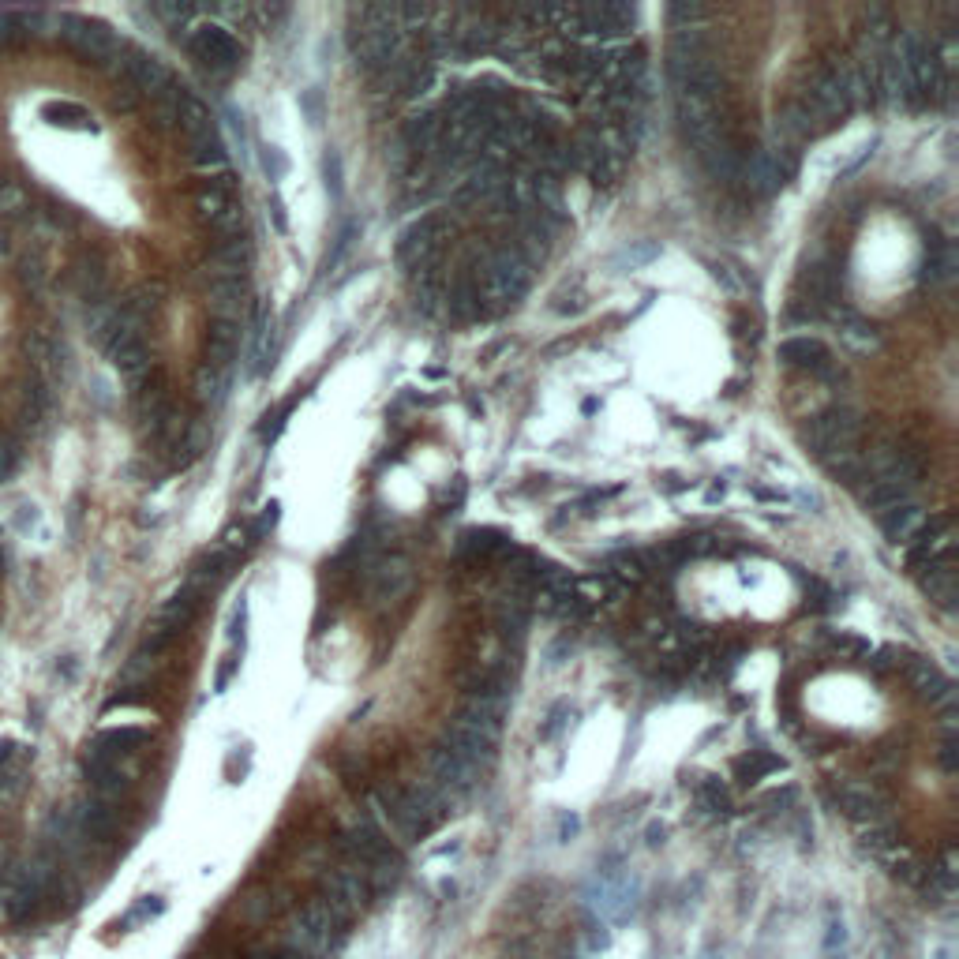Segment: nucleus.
Returning <instances> with one entry per match:
<instances>
[{
	"instance_id": "f257e3e1",
	"label": "nucleus",
	"mask_w": 959,
	"mask_h": 959,
	"mask_svg": "<svg viewBox=\"0 0 959 959\" xmlns=\"http://www.w3.org/2000/svg\"><path fill=\"white\" fill-rule=\"evenodd\" d=\"M532 285V263L521 255V251L514 248V244H502V248L487 251L484 266H480V296L487 300H495L499 308H506V304H517L521 296L529 293Z\"/></svg>"
},
{
	"instance_id": "f03ea898",
	"label": "nucleus",
	"mask_w": 959,
	"mask_h": 959,
	"mask_svg": "<svg viewBox=\"0 0 959 959\" xmlns=\"http://www.w3.org/2000/svg\"><path fill=\"white\" fill-rule=\"evenodd\" d=\"M345 926L349 922L334 907H326L323 900H311L308 907H300V915L289 926V948L304 959H319L345 937Z\"/></svg>"
},
{
	"instance_id": "7ed1b4c3",
	"label": "nucleus",
	"mask_w": 959,
	"mask_h": 959,
	"mask_svg": "<svg viewBox=\"0 0 959 959\" xmlns=\"http://www.w3.org/2000/svg\"><path fill=\"white\" fill-rule=\"evenodd\" d=\"M60 38L72 49L75 57H83L87 64H105L120 53L117 30L102 23V19H87V15H60L57 19Z\"/></svg>"
},
{
	"instance_id": "20e7f679",
	"label": "nucleus",
	"mask_w": 959,
	"mask_h": 959,
	"mask_svg": "<svg viewBox=\"0 0 959 959\" xmlns=\"http://www.w3.org/2000/svg\"><path fill=\"white\" fill-rule=\"evenodd\" d=\"M802 443L810 446L817 458H836L843 450H855L858 443V416L851 409H825L802 428Z\"/></svg>"
},
{
	"instance_id": "39448f33",
	"label": "nucleus",
	"mask_w": 959,
	"mask_h": 959,
	"mask_svg": "<svg viewBox=\"0 0 959 959\" xmlns=\"http://www.w3.org/2000/svg\"><path fill=\"white\" fill-rule=\"evenodd\" d=\"M188 49H192V57L214 75H229L240 68V45L225 27H214V23L195 27V34L188 38Z\"/></svg>"
},
{
	"instance_id": "423d86ee",
	"label": "nucleus",
	"mask_w": 959,
	"mask_h": 959,
	"mask_svg": "<svg viewBox=\"0 0 959 959\" xmlns=\"http://www.w3.org/2000/svg\"><path fill=\"white\" fill-rule=\"evenodd\" d=\"M319 900L326 903V907H334L345 922L356 915V911H364L371 900V885L368 877L360 873V866H341V870H330L323 877V896Z\"/></svg>"
},
{
	"instance_id": "0eeeda50",
	"label": "nucleus",
	"mask_w": 959,
	"mask_h": 959,
	"mask_svg": "<svg viewBox=\"0 0 959 959\" xmlns=\"http://www.w3.org/2000/svg\"><path fill=\"white\" fill-rule=\"evenodd\" d=\"M832 802H836L851 821H858V825H870V821H881V817H885V795H881V787H873V783H858V780L836 783V787H832Z\"/></svg>"
},
{
	"instance_id": "6e6552de",
	"label": "nucleus",
	"mask_w": 959,
	"mask_h": 959,
	"mask_svg": "<svg viewBox=\"0 0 959 959\" xmlns=\"http://www.w3.org/2000/svg\"><path fill=\"white\" fill-rule=\"evenodd\" d=\"M428 768H431V783H435L450 802L458 795H465L476 783V768L469 765V761H461L458 753L446 750V746H435V750H431Z\"/></svg>"
},
{
	"instance_id": "1a4fd4ad",
	"label": "nucleus",
	"mask_w": 959,
	"mask_h": 959,
	"mask_svg": "<svg viewBox=\"0 0 959 959\" xmlns=\"http://www.w3.org/2000/svg\"><path fill=\"white\" fill-rule=\"evenodd\" d=\"M120 72H124V83H128L132 94H147V98H158L173 83L169 72L162 68V60H154L150 53H128Z\"/></svg>"
},
{
	"instance_id": "9d476101",
	"label": "nucleus",
	"mask_w": 959,
	"mask_h": 959,
	"mask_svg": "<svg viewBox=\"0 0 959 959\" xmlns=\"http://www.w3.org/2000/svg\"><path fill=\"white\" fill-rule=\"evenodd\" d=\"M570 19L577 23V30L585 34H626L634 23V8L626 4H592V8H574Z\"/></svg>"
},
{
	"instance_id": "9b49d317",
	"label": "nucleus",
	"mask_w": 959,
	"mask_h": 959,
	"mask_svg": "<svg viewBox=\"0 0 959 959\" xmlns=\"http://www.w3.org/2000/svg\"><path fill=\"white\" fill-rule=\"evenodd\" d=\"M502 712H506V705H499V701H480V697H469V701L461 705L458 716H454V723H458V727H465V731H473V735L487 738V742H499Z\"/></svg>"
},
{
	"instance_id": "f8f14e48",
	"label": "nucleus",
	"mask_w": 959,
	"mask_h": 959,
	"mask_svg": "<svg viewBox=\"0 0 959 959\" xmlns=\"http://www.w3.org/2000/svg\"><path fill=\"white\" fill-rule=\"evenodd\" d=\"M210 311H214V319L240 323V315L248 311V281L244 278H210Z\"/></svg>"
},
{
	"instance_id": "ddd939ff",
	"label": "nucleus",
	"mask_w": 959,
	"mask_h": 959,
	"mask_svg": "<svg viewBox=\"0 0 959 959\" xmlns=\"http://www.w3.org/2000/svg\"><path fill=\"white\" fill-rule=\"evenodd\" d=\"M237 349H240V323L210 319L207 341H203V356H207V368L229 371V364H233Z\"/></svg>"
},
{
	"instance_id": "4468645a",
	"label": "nucleus",
	"mask_w": 959,
	"mask_h": 959,
	"mask_svg": "<svg viewBox=\"0 0 959 959\" xmlns=\"http://www.w3.org/2000/svg\"><path fill=\"white\" fill-rule=\"evenodd\" d=\"M443 132H446L443 113H416V117L405 120L401 139H405V150H409V154H431V150L443 147Z\"/></svg>"
},
{
	"instance_id": "2eb2a0df",
	"label": "nucleus",
	"mask_w": 959,
	"mask_h": 959,
	"mask_svg": "<svg viewBox=\"0 0 959 959\" xmlns=\"http://www.w3.org/2000/svg\"><path fill=\"white\" fill-rule=\"evenodd\" d=\"M105 281H109V266H105V259L98 251H83L72 263V285L79 296L98 300V296L105 293Z\"/></svg>"
},
{
	"instance_id": "dca6fc26",
	"label": "nucleus",
	"mask_w": 959,
	"mask_h": 959,
	"mask_svg": "<svg viewBox=\"0 0 959 959\" xmlns=\"http://www.w3.org/2000/svg\"><path fill=\"white\" fill-rule=\"evenodd\" d=\"M443 311L454 323H476L480 315H487V304L473 281H458V285L443 296Z\"/></svg>"
},
{
	"instance_id": "f3484780",
	"label": "nucleus",
	"mask_w": 959,
	"mask_h": 959,
	"mask_svg": "<svg viewBox=\"0 0 959 959\" xmlns=\"http://www.w3.org/2000/svg\"><path fill=\"white\" fill-rule=\"evenodd\" d=\"M907 679H911L915 694L922 697L926 705H945V701H952V686H948V679L933 664H926V660L907 664Z\"/></svg>"
},
{
	"instance_id": "a211bd4d",
	"label": "nucleus",
	"mask_w": 959,
	"mask_h": 959,
	"mask_svg": "<svg viewBox=\"0 0 959 959\" xmlns=\"http://www.w3.org/2000/svg\"><path fill=\"white\" fill-rule=\"evenodd\" d=\"M780 360L787 368H806V371H825L832 360H828V349L817 338H791L780 345Z\"/></svg>"
},
{
	"instance_id": "6ab92c4d",
	"label": "nucleus",
	"mask_w": 959,
	"mask_h": 959,
	"mask_svg": "<svg viewBox=\"0 0 959 959\" xmlns=\"http://www.w3.org/2000/svg\"><path fill=\"white\" fill-rule=\"evenodd\" d=\"M42 416H45V379L38 371H27L23 390H19V428L38 431Z\"/></svg>"
},
{
	"instance_id": "aec40b11",
	"label": "nucleus",
	"mask_w": 959,
	"mask_h": 959,
	"mask_svg": "<svg viewBox=\"0 0 959 959\" xmlns=\"http://www.w3.org/2000/svg\"><path fill=\"white\" fill-rule=\"evenodd\" d=\"M922 592L930 596L933 604L941 607H952V596H956V570H952V555L941 562H933V566H926L922 570Z\"/></svg>"
},
{
	"instance_id": "412c9836",
	"label": "nucleus",
	"mask_w": 959,
	"mask_h": 959,
	"mask_svg": "<svg viewBox=\"0 0 959 959\" xmlns=\"http://www.w3.org/2000/svg\"><path fill=\"white\" fill-rule=\"evenodd\" d=\"M881 529H885L888 540H896V544L903 540V544H907V540L922 529V510H918L915 502H903V506H896L892 514L881 517Z\"/></svg>"
},
{
	"instance_id": "4be33fe9",
	"label": "nucleus",
	"mask_w": 959,
	"mask_h": 959,
	"mask_svg": "<svg viewBox=\"0 0 959 959\" xmlns=\"http://www.w3.org/2000/svg\"><path fill=\"white\" fill-rule=\"evenodd\" d=\"M147 731L143 727H109V731H102L98 735V742H94V753H102V757H117V753H128L135 750V746H143L147 742Z\"/></svg>"
},
{
	"instance_id": "5701e85b",
	"label": "nucleus",
	"mask_w": 959,
	"mask_h": 959,
	"mask_svg": "<svg viewBox=\"0 0 959 959\" xmlns=\"http://www.w3.org/2000/svg\"><path fill=\"white\" fill-rule=\"evenodd\" d=\"M79 825H83V832H87V836H94V840H105V836H113V832H117V813H113V806H109V802L94 798V802H87V806L79 810Z\"/></svg>"
},
{
	"instance_id": "b1692460",
	"label": "nucleus",
	"mask_w": 959,
	"mask_h": 959,
	"mask_svg": "<svg viewBox=\"0 0 959 959\" xmlns=\"http://www.w3.org/2000/svg\"><path fill=\"white\" fill-rule=\"evenodd\" d=\"M780 768H783V757H776V753L768 750H750L735 761V776L738 783H757L765 780L768 772H780Z\"/></svg>"
},
{
	"instance_id": "393cba45",
	"label": "nucleus",
	"mask_w": 959,
	"mask_h": 959,
	"mask_svg": "<svg viewBox=\"0 0 959 959\" xmlns=\"http://www.w3.org/2000/svg\"><path fill=\"white\" fill-rule=\"evenodd\" d=\"M862 502H866L870 510H877V514L885 517V514H892L896 506H903V502H907V487H903V484H892V480H873V484L866 487Z\"/></svg>"
},
{
	"instance_id": "a878e982",
	"label": "nucleus",
	"mask_w": 959,
	"mask_h": 959,
	"mask_svg": "<svg viewBox=\"0 0 959 959\" xmlns=\"http://www.w3.org/2000/svg\"><path fill=\"white\" fill-rule=\"evenodd\" d=\"M192 143V162L195 165H210V169H218V165H225V143H222V135L214 132H203V135H192L188 139Z\"/></svg>"
},
{
	"instance_id": "bb28decb",
	"label": "nucleus",
	"mask_w": 959,
	"mask_h": 959,
	"mask_svg": "<svg viewBox=\"0 0 959 959\" xmlns=\"http://www.w3.org/2000/svg\"><path fill=\"white\" fill-rule=\"evenodd\" d=\"M225 390H229V371H218V368H207V364H203L199 375H195V394H199V401L222 405Z\"/></svg>"
},
{
	"instance_id": "cd10ccee",
	"label": "nucleus",
	"mask_w": 959,
	"mask_h": 959,
	"mask_svg": "<svg viewBox=\"0 0 959 959\" xmlns=\"http://www.w3.org/2000/svg\"><path fill=\"white\" fill-rule=\"evenodd\" d=\"M952 266H956V255L948 248L945 240H933L930 251H926V281L930 285H941V281L952 278Z\"/></svg>"
},
{
	"instance_id": "c85d7f7f",
	"label": "nucleus",
	"mask_w": 959,
	"mask_h": 959,
	"mask_svg": "<svg viewBox=\"0 0 959 959\" xmlns=\"http://www.w3.org/2000/svg\"><path fill=\"white\" fill-rule=\"evenodd\" d=\"M229 566H233V555H229V551H210V555H203V562L195 566L192 585H195V589H203V585H218V581L229 574Z\"/></svg>"
},
{
	"instance_id": "c756f323",
	"label": "nucleus",
	"mask_w": 959,
	"mask_h": 959,
	"mask_svg": "<svg viewBox=\"0 0 959 959\" xmlns=\"http://www.w3.org/2000/svg\"><path fill=\"white\" fill-rule=\"evenodd\" d=\"M42 117L49 120V124H57V128H90L87 124V109H79V105L72 102H49L42 105Z\"/></svg>"
},
{
	"instance_id": "7c9ffc66",
	"label": "nucleus",
	"mask_w": 959,
	"mask_h": 959,
	"mask_svg": "<svg viewBox=\"0 0 959 959\" xmlns=\"http://www.w3.org/2000/svg\"><path fill=\"white\" fill-rule=\"evenodd\" d=\"M862 847L873 851V855H881V858L896 847V832H892V825H888L885 817H881V821H870V825H862Z\"/></svg>"
},
{
	"instance_id": "2f4dec72",
	"label": "nucleus",
	"mask_w": 959,
	"mask_h": 959,
	"mask_svg": "<svg viewBox=\"0 0 959 959\" xmlns=\"http://www.w3.org/2000/svg\"><path fill=\"white\" fill-rule=\"evenodd\" d=\"M697 798H701V806L712 813H727L731 810V795H727V787H723L720 780H701L697 783Z\"/></svg>"
},
{
	"instance_id": "473e14b6",
	"label": "nucleus",
	"mask_w": 959,
	"mask_h": 959,
	"mask_svg": "<svg viewBox=\"0 0 959 959\" xmlns=\"http://www.w3.org/2000/svg\"><path fill=\"white\" fill-rule=\"evenodd\" d=\"M27 210H30V199L15 180L0 184V214H4V218H23Z\"/></svg>"
},
{
	"instance_id": "72a5a7b5",
	"label": "nucleus",
	"mask_w": 959,
	"mask_h": 959,
	"mask_svg": "<svg viewBox=\"0 0 959 959\" xmlns=\"http://www.w3.org/2000/svg\"><path fill=\"white\" fill-rule=\"evenodd\" d=\"M19 281L27 285L30 293H38L45 285V259L38 255V251H27L23 259H19Z\"/></svg>"
},
{
	"instance_id": "f704fd0d",
	"label": "nucleus",
	"mask_w": 959,
	"mask_h": 959,
	"mask_svg": "<svg viewBox=\"0 0 959 959\" xmlns=\"http://www.w3.org/2000/svg\"><path fill=\"white\" fill-rule=\"evenodd\" d=\"M23 458V446L15 435H0V480H8L15 473V465Z\"/></svg>"
},
{
	"instance_id": "c9c22d12",
	"label": "nucleus",
	"mask_w": 959,
	"mask_h": 959,
	"mask_svg": "<svg viewBox=\"0 0 959 959\" xmlns=\"http://www.w3.org/2000/svg\"><path fill=\"white\" fill-rule=\"evenodd\" d=\"M611 574L622 577V581H641V577H645V562L637 559V555H619V559L611 562Z\"/></svg>"
},
{
	"instance_id": "e433bc0d",
	"label": "nucleus",
	"mask_w": 959,
	"mask_h": 959,
	"mask_svg": "<svg viewBox=\"0 0 959 959\" xmlns=\"http://www.w3.org/2000/svg\"><path fill=\"white\" fill-rule=\"evenodd\" d=\"M502 540L495 536V532H469L465 536V551H480V555H487V551H499Z\"/></svg>"
},
{
	"instance_id": "4c0bfd02",
	"label": "nucleus",
	"mask_w": 959,
	"mask_h": 959,
	"mask_svg": "<svg viewBox=\"0 0 959 959\" xmlns=\"http://www.w3.org/2000/svg\"><path fill=\"white\" fill-rule=\"evenodd\" d=\"M154 12L162 15V19H169V23H184V19H192L195 8L192 4H158Z\"/></svg>"
},
{
	"instance_id": "58836bf2",
	"label": "nucleus",
	"mask_w": 959,
	"mask_h": 959,
	"mask_svg": "<svg viewBox=\"0 0 959 959\" xmlns=\"http://www.w3.org/2000/svg\"><path fill=\"white\" fill-rule=\"evenodd\" d=\"M289 409H293V405H281V409H278L274 416L266 413V424H263V439H266V443H270V439H274V435H278V431L285 428V416H289Z\"/></svg>"
},
{
	"instance_id": "ea45409f",
	"label": "nucleus",
	"mask_w": 959,
	"mask_h": 959,
	"mask_svg": "<svg viewBox=\"0 0 959 959\" xmlns=\"http://www.w3.org/2000/svg\"><path fill=\"white\" fill-rule=\"evenodd\" d=\"M836 649L847 652L851 660H858V656H870V645H866V641H858V637H836Z\"/></svg>"
},
{
	"instance_id": "a19ab883",
	"label": "nucleus",
	"mask_w": 959,
	"mask_h": 959,
	"mask_svg": "<svg viewBox=\"0 0 959 959\" xmlns=\"http://www.w3.org/2000/svg\"><path fill=\"white\" fill-rule=\"evenodd\" d=\"M847 945V930L843 922H828V937H825V952H836V948Z\"/></svg>"
},
{
	"instance_id": "79ce46f5",
	"label": "nucleus",
	"mask_w": 959,
	"mask_h": 959,
	"mask_svg": "<svg viewBox=\"0 0 959 959\" xmlns=\"http://www.w3.org/2000/svg\"><path fill=\"white\" fill-rule=\"evenodd\" d=\"M499 959H532V945L529 941H510V945L499 952Z\"/></svg>"
},
{
	"instance_id": "37998d69",
	"label": "nucleus",
	"mask_w": 959,
	"mask_h": 959,
	"mask_svg": "<svg viewBox=\"0 0 959 959\" xmlns=\"http://www.w3.org/2000/svg\"><path fill=\"white\" fill-rule=\"evenodd\" d=\"M941 765H945V772H956V738H945V746H941Z\"/></svg>"
},
{
	"instance_id": "c03bdc74",
	"label": "nucleus",
	"mask_w": 959,
	"mask_h": 959,
	"mask_svg": "<svg viewBox=\"0 0 959 959\" xmlns=\"http://www.w3.org/2000/svg\"><path fill=\"white\" fill-rule=\"evenodd\" d=\"M15 34H19V30H15L12 12H4V8H0V45H4V42H12Z\"/></svg>"
},
{
	"instance_id": "a18cd8bd",
	"label": "nucleus",
	"mask_w": 959,
	"mask_h": 959,
	"mask_svg": "<svg viewBox=\"0 0 959 959\" xmlns=\"http://www.w3.org/2000/svg\"><path fill=\"white\" fill-rule=\"evenodd\" d=\"M574 832H577V821L574 817H566V821H562V836H574Z\"/></svg>"
}]
</instances>
